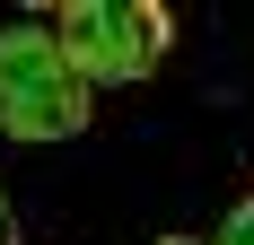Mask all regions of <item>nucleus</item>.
<instances>
[{
  "label": "nucleus",
  "instance_id": "nucleus-1",
  "mask_svg": "<svg viewBox=\"0 0 254 245\" xmlns=\"http://www.w3.org/2000/svg\"><path fill=\"white\" fill-rule=\"evenodd\" d=\"M88 105H97V88L70 70L53 26H35V18L0 26V131L9 140H26V149L70 140V131H88Z\"/></svg>",
  "mask_w": 254,
  "mask_h": 245
},
{
  "label": "nucleus",
  "instance_id": "nucleus-5",
  "mask_svg": "<svg viewBox=\"0 0 254 245\" xmlns=\"http://www.w3.org/2000/svg\"><path fill=\"white\" fill-rule=\"evenodd\" d=\"M158 245H202V237H158Z\"/></svg>",
  "mask_w": 254,
  "mask_h": 245
},
{
  "label": "nucleus",
  "instance_id": "nucleus-4",
  "mask_svg": "<svg viewBox=\"0 0 254 245\" xmlns=\"http://www.w3.org/2000/svg\"><path fill=\"white\" fill-rule=\"evenodd\" d=\"M0 245H18V210H9V193H0Z\"/></svg>",
  "mask_w": 254,
  "mask_h": 245
},
{
  "label": "nucleus",
  "instance_id": "nucleus-3",
  "mask_svg": "<svg viewBox=\"0 0 254 245\" xmlns=\"http://www.w3.org/2000/svg\"><path fill=\"white\" fill-rule=\"evenodd\" d=\"M210 245H254V193H246V201H237L228 219H219V237H210Z\"/></svg>",
  "mask_w": 254,
  "mask_h": 245
},
{
  "label": "nucleus",
  "instance_id": "nucleus-2",
  "mask_svg": "<svg viewBox=\"0 0 254 245\" xmlns=\"http://www.w3.org/2000/svg\"><path fill=\"white\" fill-rule=\"evenodd\" d=\"M53 35H62V53H70V70L88 88H131V79H149L167 61L176 18L158 0H70Z\"/></svg>",
  "mask_w": 254,
  "mask_h": 245
}]
</instances>
